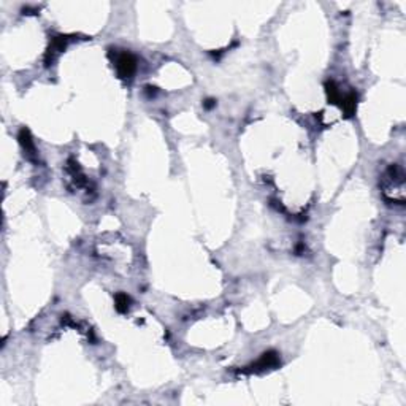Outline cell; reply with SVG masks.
I'll list each match as a JSON object with an SVG mask.
<instances>
[{"label": "cell", "instance_id": "1", "mask_svg": "<svg viewBox=\"0 0 406 406\" xmlns=\"http://www.w3.org/2000/svg\"><path fill=\"white\" fill-rule=\"evenodd\" d=\"M118 68H119V73L123 76H129L135 70V61L130 58L129 54H123L118 59Z\"/></svg>", "mask_w": 406, "mask_h": 406}]
</instances>
